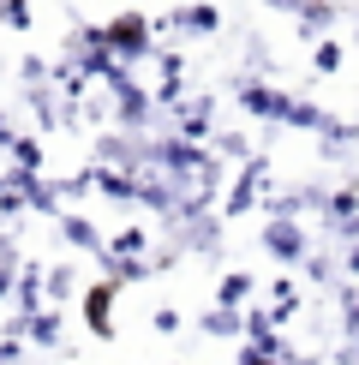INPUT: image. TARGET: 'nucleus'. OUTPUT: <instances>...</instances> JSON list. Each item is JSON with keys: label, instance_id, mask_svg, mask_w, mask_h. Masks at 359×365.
I'll return each instance as SVG.
<instances>
[{"label": "nucleus", "instance_id": "obj_1", "mask_svg": "<svg viewBox=\"0 0 359 365\" xmlns=\"http://www.w3.org/2000/svg\"><path fill=\"white\" fill-rule=\"evenodd\" d=\"M251 365H264V359H251Z\"/></svg>", "mask_w": 359, "mask_h": 365}]
</instances>
